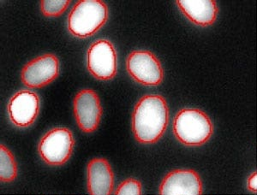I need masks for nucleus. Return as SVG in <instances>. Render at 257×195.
I'll return each instance as SVG.
<instances>
[{"mask_svg": "<svg viewBox=\"0 0 257 195\" xmlns=\"http://www.w3.org/2000/svg\"><path fill=\"white\" fill-rule=\"evenodd\" d=\"M169 123L167 100L159 94L142 97L132 113V132L141 144H155L161 140Z\"/></svg>", "mask_w": 257, "mask_h": 195, "instance_id": "obj_1", "label": "nucleus"}, {"mask_svg": "<svg viewBox=\"0 0 257 195\" xmlns=\"http://www.w3.org/2000/svg\"><path fill=\"white\" fill-rule=\"evenodd\" d=\"M173 131L176 139L184 146H201L213 135V122L202 110L184 108L176 114Z\"/></svg>", "mask_w": 257, "mask_h": 195, "instance_id": "obj_2", "label": "nucleus"}, {"mask_svg": "<svg viewBox=\"0 0 257 195\" xmlns=\"http://www.w3.org/2000/svg\"><path fill=\"white\" fill-rule=\"evenodd\" d=\"M108 19V7L101 0H80L68 16L71 35L86 39L95 35Z\"/></svg>", "mask_w": 257, "mask_h": 195, "instance_id": "obj_3", "label": "nucleus"}, {"mask_svg": "<svg viewBox=\"0 0 257 195\" xmlns=\"http://www.w3.org/2000/svg\"><path fill=\"white\" fill-rule=\"evenodd\" d=\"M75 140L70 129L54 128L41 138L38 145L41 159L49 165H63L72 154Z\"/></svg>", "mask_w": 257, "mask_h": 195, "instance_id": "obj_4", "label": "nucleus"}, {"mask_svg": "<svg viewBox=\"0 0 257 195\" xmlns=\"http://www.w3.org/2000/svg\"><path fill=\"white\" fill-rule=\"evenodd\" d=\"M126 70L136 82L155 87L164 78L163 68L157 57L149 51H134L126 59Z\"/></svg>", "mask_w": 257, "mask_h": 195, "instance_id": "obj_5", "label": "nucleus"}, {"mask_svg": "<svg viewBox=\"0 0 257 195\" xmlns=\"http://www.w3.org/2000/svg\"><path fill=\"white\" fill-rule=\"evenodd\" d=\"M87 68L97 80L109 81L116 76L117 53L111 41L100 39L91 45L87 53Z\"/></svg>", "mask_w": 257, "mask_h": 195, "instance_id": "obj_6", "label": "nucleus"}, {"mask_svg": "<svg viewBox=\"0 0 257 195\" xmlns=\"http://www.w3.org/2000/svg\"><path fill=\"white\" fill-rule=\"evenodd\" d=\"M59 73V59L54 54L47 53L25 64L21 79L29 88H41L53 82Z\"/></svg>", "mask_w": 257, "mask_h": 195, "instance_id": "obj_7", "label": "nucleus"}, {"mask_svg": "<svg viewBox=\"0 0 257 195\" xmlns=\"http://www.w3.org/2000/svg\"><path fill=\"white\" fill-rule=\"evenodd\" d=\"M73 111L77 126L84 133H93L99 125L102 107L97 93L91 89L77 93L73 100Z\"/></svg>", "mask_w": 257, "mask_h": 195, "instance_id": "obj_8", "label": "nucleus"}, {"mask_svg": "<svg viewBox=\"0 0 257 195\" xmlns=\"http://www.w3.org/2000/svg\"><path fill=\"white\" fill-rule=\"evenodd\" d=\"M9 119L18 128L32 125L40 112L38 94L30 90H20L10 99L7 105Z\"/></svg>", "mask_w": 257, "mask_h": 195, "instance_id": "obj_9", "label": "nucleus"}, {"mask_svg": "<svg viewBox=\"0 0 257 195\" xmlns=\"http://www.w3.org/2000/svg\"><path fill=\"white\" fill-rule=\"evenodd\" d=\"M161 195H201L202 182L194 169H175L169 172L161 181Z\"/></svg>", "mask_w": 257, "mask_h": 195, "instance_id": "obj_10", "label": "nucleus"}, {"mask_svg": "<svg viewBox=\"0 0 257 195\" xmlns=\"http://www.w3.org/2000/svg\"><path fill=\"white\" fill-rule=\"evenodd\" d=\"M87 186L90 195H110L113 192V171L108 161L96 157L88 162Z\"/></svg>", "mask_w": 257, "mask_h": 195, "instance_id": "obj_11", "label": "nucleus"}, {"mask_svg": "<svg viewBox=\"0 0 257 195\" xmlns=\"http://www.w3.org/2000/svg\"><path fill=\"white\" fill-rule=\"evenodd\" d=\"M177 6L187 19L197 26L213 25L218 17V6L214 0H178Z\"/></svg>", "mask_w": 257, "mask_h": 195, "instance_id": "obj_12", "label": "nucleus"}, {"mask_svg": "<svg viewBox=\"0 0 257 195\" xmlns=\"http://www.w3.org/2000/svg\"><path fill=\"white\" fill-rule=\"evenodd\" d=\"M18 175V165L12 151L3 144L0 146V180L12 182Z\"/></svg>", "mask_w": 257, "mask_h": 195, "instance_id": "obj_13", "label": "nucleus"}, {"mask_svg": "<svg viewBox=\"0 0 257 195\" xmlns=\"http://www.w3.org/2000/svg\"><path fill=\"white\" fill-rule=\"evenodd\" d=\"M70 5V0H42L41 12L47 18H58L68 9Z\"/></svg>", "mask_w": 257, "mask_h": 195, "instance_id": "obj_14", "label": "nucleus"}, {"mask_svg": "<svg viewBox=\"0 0 257 195\" xmlns=\"http://www.w3.org/2000/svg\"><path fill=\"white\" fill-rule=\"evenodd\" d=\"M142 184L135 178H128L118 185L115 191L116 195H141Z\"/></svg>", "mask_w": 257, "mask_h": 195, "instance_id": "obj_15", "label": "nucleus"}, {"mask_svg": "<svg viewBox=\"0 0 257 195\" xmlns=\"http://www.w3.org/2000/svg\"><path fill=\"white\" fill-rule=\"evenodd\" d=\"M248 189L251 192H257V171H254L249 175L247 180Z\"/></svg>", "mask_w": 257, "mask_h": 195, "instance_id": "obj_16", "label": "nucleus"}, {"mask_svg": "<svg viewBox=\"0 0 257 195\" xmlns=\"http://www.w3.org/2000/svg\"><path fill=\"white\" fill-rule=\"evenodd\" d=\"M256 171H257V170H256Z\"/></svg>", "mask_w": 257, "mask_h": 195, "instance_id": "obj_17", "label": "nucleus"}]
</instances>
